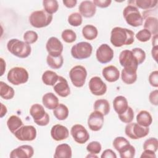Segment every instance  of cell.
<instances>
[{
  "label": "cell",
  "instance_id": "cell-9",
  "mask_svg": "<svg viewBox=\"0 0 158 158\" xmlns=\"http://www.w3.org/2000/svg\"><path fill=\"white\" fill-rule=\"evenodd\" d=\"M69 77L72 84L75 87L81 88L85 83L87 71L83 66L76 65L70 69Z\"/></svg>",
  "mask_w": 158,
  "mask_h": 158
},
{
  "label": "cell",
  "instance_id": "cell-5",
  "mask_svg": "<svg viewBox=\"0 0 158 158\" xmlns=\"http://www.w3.org/2000/svg\"><path fill=\"white\" fill-rule=\"evenodd\" d=\"M29 75L27 70L21 67H15L8 72L7 78L9 83L14 85L25 83L28 80Z\"/></svg>",
  "mask_w": 158,
  "mask_h": 158
},
{
  "label": "cell",
  "instance_id": "cell-53",
  "mask_svg": "<svg viewBox=\"0 0 158 158\" xmlns=\"http://www.w3.org/2000/svg\"><path fill=\"white\" fill-rule=\"evenodd\" d=\"M157 51H158V46H152V48L151 50V54H152V57H153L154 60L156 62L157 59Z\"/></svg>",
  "mask_w": 158,
  "mask_h": 158
},
{
  "label": "cell",
  "instance_id": "cell-37",
  "mask_svg": "<svg viewBox=\"0 0 158 158\" xmlns=\"http://www.w3.org/2000/svg\"><path fill=\"white\" fill-rule=\"evenodd\" d=\"M112 144L114 148L118 152H119L128 144H130V142L124 137L118 136L114 139Z\"/></svg>",
  "mask_w": 158,
  "mask_h": 158
},
{
  "label": "cell",
  "instance_id": "cell-32",
  "mask_svg": "<svg viewBox=\"0 0 158 158\" xmlns=\"http://www.w3.org/2000/svg\"><path fill=\"white\" fill-rule=\"evenodd\" d=\"M53 114L59 120H64L69 116L68 107L64 104H59L53 110Z\"/></svg>",
  "mask_w": 158,
  "mask_h": 158
},
{
  "label": "cell",
  "instance_id": "cell-28",
  "mask_svg": "<svg viewBox=\"0 0 158 158\" xmlns=\"http://www.w3.org/2000/svg\"><path fill=\"white\" fill-rule=\"evenodd\" d=\"M23 125V123L21 118L15 115L9 117L7 121V126L9 131L13 134Z\"/></svg>",
  "mask_w": 158,
  "mask_h": 158
},
{
  "label": "cell",
  "instance_id": "cell-14",
  "mask_svg": "<svg viewBox=\"0 0 158 158\" xmlns=\"http://www.w3.org/2000/svg\"><path fill=\"white\" fill-rule=\"evenodd\" d=\"M89 89L95 96H102L107 91V85L99 77H92L89 81Z\"/></svg>",
  "mask_w": 158,
  "mask_h": 158
},
{
  "label": "cell",
  "instance_id": "cell-12",
  "mask_svg": "<svg viewBox=\"0 0 158 158\" xmlns=\"http://www.w3.org/2000/svg\"><path fill=\"white\" fill-rule=\"evenodd\" d=\"M70 133L73 139L77 143L84 144L89 139V135L86 129L80 124H75L72 126Z\"/></svg>",
  "mask_w": 158,
  "mask_h": 158
},
{
  "label": "cell",
  "instance_id": "cell-46",
  "mask_svg": "<svg viewBox=\"0 0 158 158\" xmlns=\"http://www.w3.org/2000/svg\"><path fill=\"white\" fill-rule=\"evenodd\" d=\"M136 38L141 42H146L149 41L151 38V33L146 29L139 30L136 35Z\"/></svg>",
  "mask_w": 158,
  "mask_h": 158
},
{
  "label": "cell",
  "instance_id": "cell-23",
  "mask_svg": "<svg viewBox=\"0 0 158 158\" xmlns=\"http://www.w3.org/2000/svg\"><path fill=\"white\" fill-rule=\"evenodd\" d=\"M113 107L118 115L123 113L128 107L127 99L123 96H116L113 101Z\"/></svg>",
  "mask_w": 158,
  "mask_h": 158
},
{
  "label": "cell",
  "instance_id": "cell-20",
  "mask_svg": "<svg viewBox=\"0 0 158 158\" xmlns=\"http://www.w3.org/2000/svg\"><path fill=\"white\" fill-rule=\"evenodd\" d=\"M80 14L85 18L93 17L96 11V6L91 1H82L78 7Z\"/></svg>",
  "mask_w": 158,
  "mask_h": 158
},
{
  "label": "cell",
  "instance_id": "cell-44",
  "mask_svg": "<svg viewBox=\"0 0 158 158\" xmlns=\"http://www.w3.org/2000/svg\"><path fill=\"white\" fill-rule=\"evenodd\" d=\"M131 52L135 57L138 65L142 64L146 59V53L143 49L139 48H135L131 50Z\"/></svg>",
  "mask_w": 158,
  "mask_h": 158
},
{
  "label": "cell",
  "instance_id": "cell-39",
  "mask_svg": "<svg viewBox=\"0 0 158 158\" xmlns=\"http://www.w3.org/2000/svg\"><path fill=\"white\" fill-rule=\"evenodd\" d=\"M158 148V141L156 138H149L143 144L144 150H149L156 152Z\"/></svg>",
  "mask_w": 158,
  "mask_h": 158
},
{
  "label": "cell",
  "instance_id": "cell-33",
  "mask_svg": "<svg viewBox=\"0 0 158 158\" xmlns=\"http://www.w3.org/2000/svg\"><path fill=\"white\" fill-rule=\"evenodd\" d=\"M98 34L97 28L93 25H86L82 29V35L88 40H94L98 36Z\"/></svg>",
  "mask_w": 158,
  "mask_h": 158
},
{
  "label": "cell",
  "instance_id": "cell-6",
  "mask_svg": "<svg viewBox=\"0 0 158 158\" xmlns=\"http://www.w3.org/2000/svg\"><path fill=\"white\" fill-rule=\"evenodd\" d=\"M30 114L35 123L39 126H46L49 122V116L43 106L40 104H33L30 109Z\"/></svg>",
  "mask_w": 158,
  "mask_h": 158
},
{
  "label": "cell",
  "instance_id": "cell-30",
  "mask_svg": "<svg viewBox=\"0 0 158 158\" xmlns=\"http://www.w3.org/2000/svg\"><path fill=\"white\" fill-rule=\"evenodd\" d=\"M14 89L4 81H0V96L6 100H9L14 98Z\"/></svg>",
  "mask_w": 158,
  "mask_h": 158
},
{
  "label": "cell",
  "instance_id": "cell-8",
  "mask_svg": "<svg viewBox=\"0 0 158 158\" xmlns=\"http://www.w3.org/2000/svg\"><path fill=\"white\" fill-rule=\"evenodd\" d=\"M149 131V127H143L138 123L130 122L125 128V135L131 139H138L146 136Z\"/></svg>",
  "mask_w": 158,
  "mask_h": 158
},
{
  "label": "cell",
  "instance_id": "cell-31",
  "mask_svg": "<svg viewBox=\"0 0 158 158\" xmlns=\"http://www.w3.org/2000/svg\"><path fill=\"white\" fill-rule=\"evenodd\" d=\"M94 109L101 112L104 115H106L110 112V104L106 99H98L94 102Z\"/></svg>",
  "mask_w": 158,
  "mask_h": 158
},
{
  "label": "cell",
  "instance_id": "cell-13",
  "mask_svg": "<svg viewBox=\"0 0 158 158\" xmlns=\"http://www.w3.org/2000/svg\"><path fill=\"white\" fill-rule=\"evenodd\" d=\"M114 51L107 44H102L96 50V56L98 61L101 64H107L114 57Z\"/></svg>",
  "mask_w": 158,
  "mask_h": 158
},
{
  "label": "cell",
  "instance_id": "cell-21",
  "mask_svg": "<svg viewBox=\"0 0 158 158\" xmlns=\"http://www.w3.org/2000/svg\"><path fill=\"white\" fill-rule=\"evenodd\" d=\"M102 74L104 79L110 83L117 81L120 77L118 69L114 65H109L104 67L102 70Z\"/></svg>",
  "mask_w": 158,
  "mask_h": 158
},
{
  "label": "cell",
  "instance_id": "cell-34",
  "mask_svg": "<svg viewBox=\"0 0 158 158\" xmlns=\"http://www.w3.org/2000/svg\"><path fill=\"white\" fill-rule=\"evenodd\" d=\"M46 62L48 66L51 69H59L62 66L64 59L62 55L55 57L48 54L46 57Z\"/></svg>",
  "mask_w": 158,
  "mask_h": 158
},
{
  "label": "cell",
  "instance_id": "cell-2",
  "mask_svg": "<svg viewBox=\"0 0 158 158\" xmlns=\"http://www.w3.org/2000/svg\"><path fill=\"white\" fill-rule=\"evenodd\" d=\"M7 48L12 54L19 58H26L30 55L31 52V48L30 44L15 38L8 41Z\"/></svg>",
  "mask_w": 158,
  "mask_h": 158
},
{
  "label": "cell",
  "instance_id": "cell-49",
  "mask_svg": "<svg viewBox=\"0 0 158 158\" xmlns=\"http://www.w3.org/2000/svg\"><path fill=\"white\" fill-rule=\"evenodd\" d=\"M93 2L94 4L96 6H98L100 8H106L109 7L112 1L110 0H94Z\"/></svg>",
  "mask_w": 158,
  "mask_h": 158
},
{
  "label": "cell",
  "instance_id": "cell-51",
  "mask_svg": "<svg viewBox=\"0 0 158 158\" xmlns=\"http://www.w3.org/2000/svg\"><path fill=\"white\" fill-rule=\"evenodd\" d=\"M141 158L143 157H151V158H156V156L155 154V152L149 150H144V151L142 152V154L140 156Z\"/></svg>",
  "mask_w": 158,
  "mask_h": 158
},
{
  "label": "cell",
  "instance_id": "cell-18",
  "mask_svg": "<svg viewBox=\"0 0 158 158\" xmlns=\"http://www.w3.org/2000/svg\"><path fill=\"white\" fill-rule=\"evenodd\" d=\"M53 89L56 94L62 98L67 97L70 93V89L68 82L67 80L62 76L59 77L57 81L53 86Z\"/></svg>",
  "mask_w": 158,
  "mask_h": 158
},
{
  "label": "cell",
  "instance_id": "cell-45",
  "mask_svg": "<svg viewBox=\"0 0 158 158\" xmlns=\"http://www.w3.org/2000/svg\"><path fill=\"white\" fill-rule=\"evenodd\" d=\"M102 149L101 144L99 142L94 141L90 142L86 146V150L88 152L93 154H99Z\"/></svg>",
  "mask_w": 158,
  "mask_h": 158
},
{
  "label": "cell",
  "instance_id": "cell-1",
  "mask_svg": "<svg viewBox=\"0 0 158 158\" xmlns=\"http://www.w3.org/2000/svg\"><path fill=\"white\" fill-rule=\"evenodd\" d=\"M134 35V32L130 29L119 27H114L110 33V43L115 47L130 45L135 41Z\"/></svg>",
  "mask_w": 158,
  "mask_h": 158
},
{
  "label": "cell",
  "instance_id": "cell-47",
  "mask_svg": "<svg viewBox=\"0 0 158 158\" xmlns=\"http://www.w3.org/2000/svg\"><path fill=\"white\" fill-rule=\"evenodd\" d=\"M149 82L150 85L155 88L158 87V71L154 70L149 75Z\"/></svg>",
  "mask_w": 158,
  "mask_h": 158
},
{
  "label": "cell",
  "instance_id": "cell-42",
  "mask_svg": "<svg viewBox=\"0 0 158 158\" xmlns=\"http://www.w3.org/2000/svg\"><path fill=\"white\" fill-rule=\"evenodd\" d=\"M118 152L121 158H133L135 155V149L130 144Z\"/></svg>",
  "mask_w": 158,
  "mask_h": 158
},
{
  "label": "cell",
  "instance_id": "cell-40",
  "mask_svg": "<svg viewBox=\"0 0 158 158\" xmlns=\"http://www.w3.org/2000/svg\"><path fill=\"white\" fill-rule=\"evenodd\" d=\"M61 37L65 42L67 43H72L76 40L77 35L72 30L66 29L62 32Z\"/></svg>",
  "mask_w": 158,
  "mask_h": 158
},
{
  "label": "cell",
  "instance_id": "cell-22",
  "mask_svg": "<svg viewBox=\"0 0 158 158\" xmlns=\"http://www.w3.org/2000/svg\"><path fill=\"white\" fill-rule=\"evenodd\" d=\"M42 102L46 108L54 110L59 104V99L54 93H47L43 95Z\"/></svg>",
  "mask_w": 158,
  "mask_h": 158
},
{
  "label": "cell",
  "instance_id": "cell-17",
  "mask_svg": "<svg viewBox=\"0 0 158 158\" xmlns=\"http://www.w3.org/2000/svg\"><path fill=\"white\" fill-rule=\"evenodd\" d=\"M34 154V149L31 146L22 145L13 149L10 153V158H30Z\"/></svg>",
  "mask_w": 158,
  "mask_h": 158
},
{
  "label": "cell",
  "instance_id": "cell-55",
  "mask_svg": "<svg viewBox=\"0 0 158 158\" xmlns=\"http://www.w3.org/2000/svg\"><path fill=\"white\" fill-rule=\"evenodd\" d=\"M1 76L3 75L4 71L6 70V62L5 61L3 60L2 58H1Z\"/></svg>",
  "mask_w": 158,
  "mask_h": 158
},
{
  "label": "cell",
  "instance_id": "cell-15",
  "mask_svg": "<svg viewBox=\"0 0 158 158\" xmlns=\"http://www.w3.org/2000/svg\"><path fill=\"white\" fill-rule=\"evenodd\" d=\"M104 116L103 114L96 110L91 112L88 118V125L89 129L94 131L100 130L104 124Z\"/></svg>",
  "mask_w": 158,
  "mask_h": 158
},
{
  "label": "cell",
  "instance_id": "cell-16",
  "mask_svg": "<svg viewBox=\"0 0 158 158\" xmlns=\"http://www.w3.org/2000/svg\"><path fill=\"white\" fill-rule=\"evenodd\" d=\"M46 48L49 55L56 57L61 55L64 47L62 43L57 38L52 36L48 39Z\"/></svg>",
  "mask_w": 158,
  "mask_h": 158
},
{
  "label": "cell",
  "instance_id": "cell-4",
  "mask_svg": "<svg viewBox=\"0 0 158 158\" xmlns=\"http://www.w3.org/2000/svg\"><path fill=\"white\" fill-rule=\"evenodd\" d=\"M126 22L131 27H137L143 25V18L138 9L133 5H128L123 10Z\"/></svg>",
  "mask_w": 158,
  "mask_h": 158
},
{
  "label": "cell",
  "instance_id": "cell-11",
  "mask_svg": "<svg viewBox=\"0 0 158 158\" xmlns=\"http://www.w3.org/2000/svg\"><path fill=\"white\" fill-rule=\"evenodd\" d=\"M118 59L120 65L124 69H131L137 70L139 65L131 51L128 49L122 51L119 55Z\"/></svg>",
  "mask_w": 158,
  "mask_h": 158
},
{
  "label": "cell",
  "instance_id": "cell-7",
  "mask_svg": "<svg viewBox=\"0 0 158 158\" xmlns=\"http://www.w3.org/2000/svg\"><path fill=\"white\" fill-rule=\"evenodd\" d=\"M93 47L88 42L82 41L74 44L71 48L72 56L78 60L85 59L89 57L92 54Z\"/></svg>",
  "mask_w": 158,
  "mask_h": 158
},
{
  "label": "cell",
  "instance_id": "cell-56",
  "mask_svg": "<svg viewBox=\"0 0 158 158\" xmlns=\"http://www.w3.org/2000/svg\"><path fill=\"white\" fill-rule=\"evenodd\" d=\"M152 46H157V35H155L152 37Z\"/></svg>",
  "mask_w": 158,
  "mask_h": 158
},
{
  "label": "cell",
  "instance_id": "cell-54",
  "mask_svg": "<svg viewBox=\"0 0 158 158\" xmlns=\"http://www.w3.org/2000/svg\"><path fill=\"white\" fill-rule=\"evenodd\" d=\"M1 118H2L7 113V108L6 107L2 104V103H1Z\"/></svg>",
  "mask_w": 158,
  "mask_h": 158
},
{
  "label": "cell",
  "instance_id": "cell-41",
  "mask_svg": "<svg viewBox=\"0 0 158 158\" xmlns=\"http://www.w3.org/2000/svg\"><path fill=\"white\" fill-rule=\"evenodd\" d=\"M82 16L78 12L72 13L68 17V22L73 27L80 26L82 23Z\"/></svg>",
  "mask_w": 158,
  "mask_h": 158
},
{
  "label": "cell",
  "instance_id": "cell-24",
  "mask_svg": "<svg viewBox=\"0 0 158 158\" xmlns=\"http://www.w3.org/2000/svg\"><path fill=\"white\" fill-rule=\"evenodd\" d=\"M71 147L65 143L59 144L55 150L54 157L55 158H71L72 157Z\"/></svg>",
  "mask_w": 158,
  "mask_h": 158
},
{
  "label": "cell",
  "instance_id": "cell-3",
  "mask_svg": "<svg viewBox=\"0 0 158 158\" xmlns=\"http://www.w3.org/2000/svg\"><path fill=\"white\" fill-rule=\"evenodd\" d=\"M52 15L47 13L44 10H35L29 17L31 25L35 28H40L48 26L52 22Z\"/></svg>",
  "mask_w": 158,
  "mask_h": 158
},
{
  "label": "cell",
  "instance_id": "cell-25",
  "mask_svg": "<svg viewBox=\"0 0 158 158\" xmlns=\"http://www.w3.org/2000/svg\"><path fill=\"white\" fill-rule=\"evenodd\" d=\"M136 70L131 69H123L121 72L122 80L126 84L131 85L137 80Z\"/></svg>",
  "mask_w": 158,
  "mask_h": 158
},
{
  "label": "cell",
  "instance_id": "cell-38",
  "mask_svg": "<svg viewBox=\"0 0 158 158\" xmlns=\"http://www.w3.org/2000/svg\"><path fill=\"white\" fill-rule=\"evenodd\" d=\"M119 119L123 123H129L131 122L134 118V112L131 107H128L127 109L123 113L118 115Z\"/></svg>",
  "mask_w": 158,
  "mask_h": 158
},
{
  "label": "cell",
  "instance_id": "cell-36",
  "mask_svg": "<svg viewBox=\"0 0 158 158\" xmlns=\"http://www.w3.org/2000/svg\"><path fill=\"white\" fill-rule=\"evenodd\" d=\"M157 2V0H136L134 1L137 7L144 10L154 8L156 6Z\"/></svg>",
  "mask_w": 158,
  "mask_h": 158
},
{
  "label": "cell",
  "instance_id": "cell-27",
  "mask_svg": "<svg viewBox=\"0 0 158 158\" xmlns=\"http://www.w3.org/2000/svg\"><path fill=\"white\" fill-rule=\"evenodd\" d=\"M136 122L143 127H149L152 122V118L149 112L141 110L136 115Z\"/></svg>",
  "mask_w": 158,
  "mask_h": 158
},
{
  "label": "cell",
  "instance_id": "cell-43",
  "mask_svg": "<svg viewBox=\"0 0 158 158\" xmlns=\"http://www.w3.org/2000/svg\"><path fill=\"white\" fill-rule=\"evenodd\" d=\"M38 38V35L37 33L33 30L27 31L23 34V40L25 42L28 43V44H31L35 43Z\"/></svg>",
  "mask_w": 158,
  "mask_h": 158
},
{
  "label": "cell",
  "instance_id": "cell-10",
  "mask_svg": "<svg viewBox=\"0 0 158 158\" xmlns=\"http://www.w3.org/2000/svg\"><path fill=\"white\" fill-rule=\"evenodd\" d=\"M36 130L32 125H23L14 133L17 139L22 141L34 140L36 137Z\"/></svg>",
  "mask_w": 158,
  "mask_h": 158
},
{
  "label": "cell",
  "instance_id": "cell-57",
  "mask_svg": "<svg viewBox=\"0 0 158 158\" xmlns=\"http://www.w3.org/2000/svg\"><path fill=\"white\" fill-rule=\"evenodd\" d=\"M98 157V156H96L95 154H91L90 153V154L89 155H88V156H86V157Z\"/></svg>",
  "mask_w": 158,
  "mask_h": 158
},
{
  "label": "cell",
  "instance_id": "cell-35",
  "mask_svg": "<svg viewBox=\"0 0 158 158\" xmlns=\"http://www.w3.org/2000/svg\"><path fill=\"white\" fill-rule=\"evenodd\" d=\"M43 5L44 10L51 15L56 13L59 9V4L56 0H44Z\"/></svg>",
  "mask_w": 158,
  "mask_h": 158
},
{
  "label": "cell",
  "instance_id": "cell-29",
  "mask_svg": "<svg viewBox=\"0 0 158 158\" xmlns=\"http://www.w3.org/2000/svg\"><path fill=\"white\" fill-rule=\"evenodd\" d=\"M59 75L52 70L45 71L42 75V81L44 85L54 86L59 79Z\"/></svg>",
  "mask_w": 158,
  "mask_h": 158
},
{
  "label": "cell",
  "instance_id": "cell-19",
  "mask_svg": "<svg viewBox=\"0 0 158 158\" xmlns=\"http://www.w3.org/2000/svg\"><path fill=\"white\" fill-rule=\"evenodd\" d=\"M51 135L53 139L59 141L67 139L69 137V131L66 127L60 124H56L51 128Z\"/></svg>",
  "mask_w": 158,
  "mask_h": 158
},
{
  "label": "cell",
  "instance_id": "cell-50",
  "mask_svg": "<svg viewBox=\"0 0 158 158\" xmlns=\"http://www.w3.org/2000/svg\"><path fill=\"white\" fill-rule=\"evenodd\" d=\"M101 158H117V155L115 153L110 149H106L103 151L101 156Z\"/></svg>",
  "mask_w": 158,
  "mask_h": 158
},
{
  "label": "cell",
  "instance_id": "cell-52",
  "mask_svg": "<svg viewBox=\"0 0 158 158\" xmlns=\"http://www.w3.org/2000/svg\"><path fill=\"white\" fill-rule=\"evenodd\" d=\"M62 2L65 7L70 9L74 7L77 3V1L76 0H64Z\"/></svg>",
  "mask_w": 158,
  "mask_h": 158
},
{
  "label": "cell",
  "instance_id": "cell-26",
  "mask_svg": "<svg viewBox=\"0 0 158 158\" xmlns=\"http://www.w3.org/2000/svg\"><path fill=\"white\" fill-rule=\"evenodd\" d=\"M144 23V28L148 30L151 35H157L158 31V20L157 18L152 16L146 17Z\"/></svg>",
  "mask_w": 158,
  "mask_h": 158
},
{
  "label": "cell",
  "instance_id": "cell-48",
  "mask_svg": "<svg viewBox=\"0 0 158 158\" xmlns=\"http://www.w3.org/2000/svg\"><path fill=\"white\" fill-rule=\"evenodd\" d=\"M149 100L150 102L154 106L158 105V90L156 89L151 91L149 96Z\"/></svg>",
  "mask_w": 158,
  "mask_h": 158
}]
</instances>
